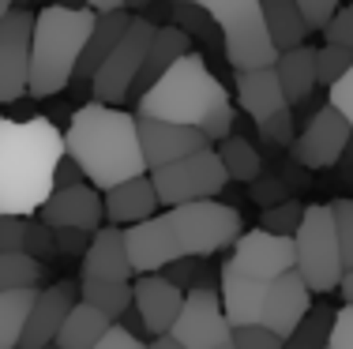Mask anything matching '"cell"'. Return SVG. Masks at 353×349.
<instances>
[{
    "instance_id": "7bdbcfd3",
    "label": "cell",
    "mask_w": 353,
    "mask_h": 349,
    "mask_svg": "<svg viewBox=\"0 0 353 349\" xmlns=\"http://www.w3.org/2000/svg\"><path fill=\"white\" fill-rule=\"evenodd\" d=\"M327 349H353V304L334 308V323H331Z\"/></svg>"
},
{
    "instance_id": "b9f144b4",
    "label": "cell",
    "mask_w": 353,
    "mask_h": 349,
    "mask_svg": "<svg viewBox=\"0 0 353 349\" xmlns=\"http://www.w3.org/2000/svg\"><path fill=\"white\" fill-rule=\"evenodd\" d=\"M23 237H27V218L0 214V255H23Z\"/></svg>"
},
{
    "instance_id": "8d00e7d4",
    "label": "cell",
    "mask_w": 353,
    "mask_h": 349,
    "mask_svg": "<svg viewBox=\"0 0 353 349\" xmlns=\"http://www.w3.org/2000/svg\"><path fill=\"white\" fill-rule=\"evenodd\" d=\"M23 255H30L34 263H46L57 255V233L46 222H27V237H23Z\"/></svg>"
},
{
    "instance_id": "2e32d148",
    "label": "cell",
    "mask_w": 353,
    "mask_h": 349,
    "mask_svg": "<svg viewBox=\"0 0 353 349\" xmlns=\"http://www.w3.org/2000/svg\"><path fill=\"white\" fill-rule=\"evenodd\" d=\"M139 120V147H143V162H147V173H158L165 165L181 162L188 154L207 151V136L196 128H181V124H165V120H147V116H136Z\"/></svg>"
},
{
    "instance_id": "ba28073f",
    "label": "cell",
    "mask_w": 353,
    "mask_h": 349,
    "mask_svg": "<svg viewBox=\"0 0 353 349\" xmlns=\"http://www.w3.org/2000/svg\"><path fill=\"white\" fill-rule=\"evenodd\" d=\"M150 184L158 192V203L173 211V207H184V203L218 199V192L230 184V173H225V165H222L214 147H207V151L188 154L181 162L165 165V169L150 173Z\"/></svg>"
},
{
    "instance_id": "7402d4cb",
    "label": "cell",
    "mask_w": 353,
    "mask_h": 349,
    "mask_svg": "<svg viewBox=\"0 0 353 349\" xmlns=\"http://www.w3.org/2000/svg\"><path fill=\"white\" fill-rule=\"evenodd\" d=\"M188 53H196V49H192V38L184 34V30H176L173 23L158 27L154 38H150L147 61H143V68H139V76H136V87H132L128 102H139V98L147 94V90L154 87V83L162 79L165 72H170L173 64L181 61V56H188Z\"/></svg>"
},
{
    "instance_id": "60d3db41",
    "label": "cell",
    "mask_w": 353,
    "mask_h": 349,
    "mask_svg": "<svg viewBox=\"0 0 353 349\" xmlns=\"http://www.w3.org/2000/svg\"><path fill=\"white\" fill-rule=\"evenodd\" d=\"M327 105H331V109L353 128V64H350L346 76H342L331 90H327Z\"/></svg>"
},
{
    "instance_id": "d590c367",
    "label": "cell",
    "mask_w": 353,
    "mask_h": 349,
    "mask_svg": "<svg viewBox=\"0 0 353 349\" xmlns=\"http://www.w3.org/2000/svg\"><path fill=\"white\" fill-rule=\"evenodd\" d=\"M301 218H305V207L293 203V199H285V203L271 207V211H263V229L274 233V237H297Z\"/></svg>"
},
{
    "instance_id": "3957f363",
    "label": "cell",
    "mask_w": 353,
    "mask_h": 349,
    "mask_svg": "<svg viewBox=\"0 0 353 349\" xmlns=\"http://www.w3.org/2000/svg\"><path fill=\"white\" fill-rule=\"evenodd\" d=\"M136 116L196 128L207 136V143H222V139L233 136L230 90L214 79V72L207 68V61L199 53L181 56L136 102Z\"/></svg>"
},
{
    "instance_id": "91938a15",
    "label": "cell",
    "mask_w": 353,
    "mask_h": 349,
    "mask_svg": "<svg viewBox=\"0 0 353 349\" xmlns=\"http://www.w3.org/2000/svg\"><path fill=\"white\" fill-rule=\"evenodd\" d=\"M46 349H61V346H57V342H53V346H46Z\"/></svg>"
},
{
    "instance_id": "7dc6e473",
    "label": "cell",
    "mask_w": 353,
    "mask_h": 349,
    "mask_svg": "<svg viewBox=\"0 0 353 349\" xmlns=\"http://www.w3.org/2000/svg\"><path fill=\"white\" fill-rule=\"evenodd\" d=\"M57 233V252L61 255H87V248H90V237L94 233H83V229H53Z\"/></svg>"
},
{
    "instance_id": "c3c4849f",
    "label": "cell",
    "mask_w": 353,
    "mask_h": 349,
    "mask_svg": "<svg viewBox=\"0 0 353 349\" xmlns=\"http://www.w3.org/2000/svg\"><path fill=\"white\" fill-rule=\"evenodd\" d=\"M94 349H147V342H143V338H136V335H128L121 323H113V327L105 330V338H102Z\"/></svg>"
},
{
    "instance_id": "d4e9b609",
    "label": "cell",
    "mask_w": 353,
    "mask_h": 349,
    "mask_svg": "<svg viewBox=\"0 0 353 349\" xmlns=\"http://www.w3.org/2000/svg\"><path fill=\"white\" fill-rule=\"evenodd\" d=\"M128 23H132L128 12L98 15V19H94V30H90V41H87V49H83V56H79L75 79H79V83H90V79L98 76V68H102V64L109 61V53L121 45V38H124V30H128ZM75 79H72V83H75Z\"/></svg>"
},
{
    "instance_id": "5bb4252c",
    "label": "cell",
    "mask_w": 353,
    "mask_h": 349,
    "mask_svg": "<svg viewBox=\"0 0 353 349\" xmlns=\"http://www.w3.org/2000/svg\"><path fill=\"white\" fill-rule=\"evenodd\" d=\"M124 252L128 263L136 271V278L143 274H158L165 267H173L176 260H184L176 248V233L170 226V214H154V218L139 222V226L124 229Z\"/></svg>"
},
{
    "instance_id": "f5cc1de1",
    "label": "cell",
    "mask_w": 353,
    "mask_h": 349,
    "mask_svg": "<svg viewBox=\"0 0 353 349\" xmlns=\"http://www.w3.org/2000/svg\"><path fill=\"white\" fill-rule=\"evenodd\" d=\"M147 349H184V346H176L173 338L165 335V338H150V342H147Z\"/></svg>"
},
{
    "instance_id": "f35d334b",
    "label": "cell",
    "mask_w": 353,
    "mask_h": 349,
    "mask_svg": "<svg viewBox=\"0 0 353 349\" xmlns=\"http://www.w3.org/2000/svg\"><path fill=\"white\" fill-rule=\"evenodd\" d=\"M173 27L184 30V34H207L211 30V15L199 4H173Z\"/></svg>"
},
{
    "instance_id": "11a10c76",
    "label": "cell",
    "mask_w": 353,
    "mask_h": 349,
    "mask_svg": "<svg viewBox=\"0 0 353 349\" xmlns=\"http://www.w3.org/2000/svg\"><path fill=\"white\" fill-rule=\"evenodd\" d=\"M12 12H15V0H0V23H4Z\"/></svg>"
},
{
    "instance_id": "ac0fdd59",
    "label": "cell",
    "mask_w": 353,
    "mask_h": 349,
    "mask_svg": "<svg viewBox=\"0 0 353 349\" xmlns=\"http://www.w3.org/2000/svg\"><path fill=\"white\" fill-rule=\"evenodd\" d=\"M132 308L139 312L150 338H165L184 308V289H176L165 274H143L132 282Z\"/></svg>"
},
{
    "instance_id": "74e56055",
    "label": "cell",
    "mask_w": 353,
    "mask_h": 349,
    "mask_svg": "<svg viewBox=\"0 0 353 349\" xmlns=\"http://www.w3.org/2000/svg\"><path fill=\"white\" fill-rule=\"evenodd\" d=\"M256 128H259V136H263L267 143H274V147H293L297 143V131H293V109L274 113L271 120L256 124Z\"/></svg>"
},
{
    "instance_id": "5b68a950",
    "label": "cell",
    "mask_w": 353,
    "mask_h": 349,
    "mask_svg": "<svg viewBox=\"0 0 353 349\" xmlns=\"http://www.w3.org/2000/svg\"><path fill=\"white\" fill-rule=\"evenodd\" d=\"M211 23L222 34L225 61L233 64V72H259L274 68L279 49H274L271 34H267L263 4L259 0H199Z\"/></svg>"
},
{
    "instance_id": "7c38bea8",
    "label": "cell",
    "mask_w": 353,
    "mask_h": 349,
    "mask_svg": "<svg viewBox=\"0 0 353 349\" xmlns=\"http://www.w3.org/2000/svg\"><path fill=\"white\" fill-rule=\"evenodd\" d=\"M30 38L34 12H12L0 23V105H12L30 87Z\"/></svg>"
},
{
    "instance_id": "f546056e",
    "label": "cell",
    "mask_w": 353,
    "mask_h": 349,
    "mask_svg": "<svg viewBox=\"0 0 353 349\" xmlns=\"http://www.w3.org/2000/svg\"><path fill=\"white\" fill-rule=\"evenodd\" d=\"M79 301L117 323L132 308V282H83L79 278Z\"/></svg>"
},
{
    "instance_id": "ffe728a7",
    "label": "cell",
    "mask_w": 353,
    "mask_h": 349,
    "mask_svg": "<svg viewBox=\"0 0 353 349\" xmlns=\"http://www.w3.org/2000/svg\"><path fill=\"white\" fill-rule=\"evenodd\" d=\"M79 278L83 282H136V271H132L128 252H124V229L102 226L90 237Z\"/></svg>"
},
{
    "instance_id": "4dcf8cb0",
    "label": "cell",
    "mask_w": 353,
    "mask_h": 349,
    "mask_svg": "<svg viewBox=\"0 0 353 349\" xmlns=\"http://www.w3.org/2000/svg\"><path fill=\"white\" fill-rule=\"evenodd\" d=\"M218 158H222L230 180H245V184H256L263 177V162H259L256 147L248 143L245 136H230L218 143Z\"/></svg>"
},
{
    "instance_id": "8fae6325",
    "label": "cell",
    "mask_w": 353,
    "mask_h": 349,
    "mask_svg": "<svg viewBox=\"0 0 353 349\" xmlns=\"http://www.w3.org/2000/svg\"><path fill=\"white\" fill-rule=\"evenodd\" d=\"M230 267L252 282H274L282 274L297 271V248L293 237H274L267 229H252L233 244Z\"/></svg>"
},
{
    "instance_id": "681fc988",
    "label": "cell",
    "mask_w": 353,
    "mask_h": 349,
    "mask_svg": "<svg viewBox=\"0 0 353 349\" xmlns=\"http://www.w3.org/2000/svg\"><path fill=\"white\" fill-rule=\"evenodd\" d=\"M87 184V177H83V169L72 162L68 154L61 158V165H57V177H53V192H64V188H79Z\"/></svg>"
},
{
    "instance_id": "f907efd6",
    "label": "cell",
    "mask_w": 353,
    "mask_h": 349,
    "mask_svg": "<svg viewBox=\"0 0 353 349\" xmlns=\"http://www.w3.org/2000/svg\"><path fill=\"white\" fill-rule=\"evenodd\" d=\"M83 4L90 8L94 15H109V12H124V4L121 0H83Z\"/></svg>"
},
{
    "instance_id": "bcb514c9",
    "label": "cell",
    "mask_w": 353,
    "mask_h": 349,
    "mask_svg": "<svg viewBox=\"0 0 353 349\" xmlns=\"http://www.w3.org/2000/svg\"><path fill=\"white\" fill-rule=\"evenodd\" d=\"M252 199H256L259 207H263V211H271V207H279V203H285V184L279 177H259L256 184H252Z\"/></svg>"
},
{
    "instance_id": "ee69618b",
    "label": "cell",
    "mask_w": 353,
    "mask_h": 349,
    "mask_svg": "<svg viewBox=\"0 0 353 349\" xmlns=\"http://www.w3.org/2000/svg\"><path fill=\"white\" fill-rule=\"evenodd\" d=\"M233 346L237 349H282V338H274L267 327H241L233 330Z\"/></svg>"
},
{
    "instance_id": "f1b7e54d",
    "label": "cell",
    "mask_w": 353,
    "mask_h": 349,
    "mask_svg": "<svg viewBox=\"0 0 353 349\" xmlns=\"http://www.w3.org/2000/svg\"><path fill=\"white\" fill-rule=\"evenodd\" d=\"M38 301V289H15V293H0V349H19L27 315Z\"/></svg>"
},
{
    "instance_id": "9a60e30c",
    "label": "cell",
    "mask_w": 353,
    "mask_h": 349,
    "mask_svg": "<svg viewBox=\"0 0 353 349\" xmlns=\"http://www.w3.org/2000/svg\"><path fill=\"white\" fill-rule=\"evenodd\" d=\"M312 293H308L305 278L297 271L282 274V278L267 282V293H263V308H259V327H267L274 338H290L301 323L308 319L312 312Z\"/></svg>"
},
{
    "instance_id": "816d5d0a",
    "label": "cell",
    "mask_w": 353,
    "mask_h": 349,
    "mask_svg": "<svg viewBox=\"0 0 353 349\" xmlns=\"http://www.w3.org/2000/svg\"><path fill=\"white\" fill-rule=\"evenodd\" d=\"M339 293L346 297V304H353V271L342 274V286H339Z\"/></svg>"
},
{
    "instance_id": "4316f807",
    "label": "cell",
    "mask_w": 353,
    "mask_h": 349,
    "mask_svg": "<svg viewBox=\"0 0 353 349\" xmlns=\"http://www.w3.org/2000/svg\"><path fill=\"white\" fill-rule=\"evenodd\" d=\"M263 4V19H267V34H271L274 49L279 53H290V49L305 45V38L312 34L301 15L297 0H259Z\"/></svg>"
},
{
    "instance_id": "e0dca14e",
    "label": "cell",
    "mask_w": 353,
    "mask_h": 349,
    "mask_svg": "<svg viewBox=\"0 0 353 349\" xmlns=\"http://www.w3.org/2000/svg\"><path fill=\"white\" fill-rule=\"evenodd\" d=\"M75 297H79V282H57V286L38 289V301L27 315V327H23L19 349H46L57 342L68 312L75 308Z\"/></svg>"
},
{
    "instance_id": "d6a6232c",
    "label": "cell",
    "mask_w": 353,
    "mask_h": 349,
    "mask_svg": "<svg viewBox=\"0 0 353 349\" xmlns=\"http://www.w3.org/2000/svg\"><path fill=\"white\" fill-rule=\"evenodd\" d=\"M41 282V263L30 255H0V293H15V289H38Z\"/></svg>"
},
{
    "instance_id": "7a4b0ae2",
    "label": "cell",
    "mask_w": 353,
    "mask_h": 349,
    "mask_svg": "<svg viewBox=\"0 0 353 349\" xmlns=\"http://www.w3.org/2000/svg\"><path fill=\"white\" fill-rule=\"evenodd\" d=\"M64 154L79 165L87 184L98 192H109L147 173L136 113L98 102H87L72 113V124L64 131Z\"/></svg>"
},
{
    "instance_id": "30bf717a",
    "label": "cell",
    "mask_w": 353,
    "mask_h": 349,
    "mask_svg": "<svg viewBox=\"0 0 353 349\" xmlns=\"http://www.w3.org/2000/svg\"><path fill=\"white\" fill-rule=\"evenodd\" d=\"M170 338L184 349H222L233 342V327L225 323L222 297L214 289H192L184 293V308L176 315Z\"/></svg>"
},
{
    "instance_id": "836d02e7",
    "label": "cell",
    "mask_w": 353,
    "mask_h": 349,
    "mask_svg": "<svg viewBox=\"0 0 353 349\" xmlns=\"http://www.w3.org/2000/svg\"><path fill=\"white\" fill-rule=\"evenodd\" d=\"M353 64V49H342V45H319L316 49V83L331 90L334 83L350 72Z\"/></svg>"
},
{
    "instance_id": "ab89813d",
    "label": "cell",
    "mask_w": 353,
    "mask_h": 349,
    "mask_svg": "<svg viewBox=\"0 0 353 349\" xmlns=\"http://www.w3.org/2000/svg\"><path fill=\"white\" fill-rule=\"evenodd\" d=\"M323 38H327V45L353 49V4L339 8V12L331 15V23L323 27Z\"/></svg>"
},
{
    "instance_id": "e575fe53",
    "label": "cell",
    "mask_w": 353,
    "mask_h": 349,
    "mask_svg": "<svg viewBox=\"0 0 353 349\" xmlns=\"http://www.w3.org/2000/svg\"><path fill=\"white\" fill-rule=\"evenodd\" d=\"M331 218H334V237H339L342 267L353 271V199H334Z\"/></svg>"
},
{
    "instance_id": "9c48e42d",
    "label": "cell",
    "mask_w": 353,
    "mask_h": 349,
    "mask_svg": "<svg viewBox=\"0 0 353 349\" xmlns=\"http://www.w3.org/2000/svg\"><path fill=\"white\" fill-rule=\"evenodd\" d=\"M154 30H158L154 23H147L143 15H132L121 45L109 53V61L98 68V76L90 79V102L113 105V109H121V102H128L132 87H136V76H139L143 61H147V49H150Z\"/></svg>"
},
{
    "instance_id": "6da1fadb",
    "label": "cell",
    "mask_w": 353,
    "mask_h": 349,
    "mask_svg": "<svg viewBox=\"0 0 353 349\" xmlns=\"http://www.w3.org/2000/svg\"><path fill=\"white\" fill-rule=\"evenodd\" d=\"M64 158V131L53 120L0 116V214L27 218L53 195V177Z\"/></svg>"
},
{
    "instance_id": "94428289",
    "label": "cell",
    "mask_w": 353,
    "mask_h": 349,
    "mask_svg": "<svg viewBox=\"0 0 353 349\" xmlns=\"http://www.w3.org/2000/svg\"><path fill=\"white\" fill-rule=\"evenodd\" d=\"M222 349H237V346H233V342H230V346H222Z\"/></svg>"
},
{
    "instance_id": "cb8c5ba5",
    "label": "cell",
    "mask_w": 353,
    "mask_h": 349,
    "mask_svg": "<svg viewBox=\"0 0 353 349\" xmlns=\"http://www.w3.org/2000/svg\"><path fill=\"white\" fill-rule=\"evenodd\" d=\"M237 76V105L245 109L256 124L271 120L274 113L290 109L282 87H279V76L274 68H259V72H233Z\"/></svg>"
},
{
    "instance_id": "db71d44e",
    "label": "cell",
    "mask_w": 353,
    "mask_h": 349,
    "mask_svg": "<svg viewBox=\"0 0 353 349\" xmlns=\"http://www.w3.org/2000/svg\"><path fill=\"white\" fill-rule=\"evenodd\" d=\"M121 4H124V12H139L143 15L150 4H154V0H121Z\"/></svg>"
},
{
    "instance_id": "44dd1931",
    "label": "cell",
    "mask_w": 353,
    "mask_h": 349,
    "mask_svg": "<svg viewBox=\"0 0 353 349\" xmlns=\"http://www.w3.org/2000/svg\"><path fill=\"white\" fill-rule=\"evenodd\" d=\"M102 207H105V222L113 229H128V226H139V222L154 218L158 214V192L150 184V173H143L136 180H124V184L109 188L102 195Z\"/></svg>"
},
{
    "instance_id": "8992f818",
    "label": "cell",
    "mask_w": 353,
    "mask_h": 349,
    "mask_svg": "<svg viewBox=\"0 0 353 349\" xmlns=\"http://www.w3.org/2000/svg\"><path fill=\"white\" fill-rule=\"evenodd\" d=\"M170 226L176 233V248L184 260H211L222 248H233L245 237V218L237 207L218 203V199H203V203H184L173 207Z\"/></svg>"
},
{
    "instance_id": "52a82bcc",
    "label": "cell",
    "mask_w": 353,
    "mask_h": 349,
    "mask_svg": "<svg viewBox=\"0 0 353 349\" xmlns=\"http://www.w3.org/2000/svg\"><path fill=\"white\" fill-rule=\"evenodd\" d=\"M297 248V274L305 278L308 293H334L342 286V252H339V237H334V218H331V203H312L305 207V218L297 226L293 237Z\"/></svg>"
},
{
    "instance_id": "1f68e13d",
    "label": "cell",
    "mask_w": 353,
    "mask_h": 349,
    "mask_svg": "<svg viewBox=\"0 0 353 349\" xmlns=\"http://www.w3.org/2000/svg\"><path fill=\"white\" fill-rule=\"evenodd\" d=\"M331 323H334V308H312L308 319L282 342V349H327Z\"/></svg>"
},
{
    "instance_id": "603a6c76",
    "label": "cell",
    "mask_w": 353,
    "mask_h": 349,
    "mask_svg": "<svg viewBox=\"0 0 353 349\" xmlns=\"http://www.w3.org/2000/svg\"><path fill=\"white\" fill-rule=\"evenodd\" d=\"M263 293H267V282H252L245 274H237L225 263L222 267V312H225V323L233 330L241 327H256L259 323V308H263Z\"/></svg>"
},
{
    "instance_id": "680465c9",
    "label": "cell",
    "mask_w": 353,
    "mask_h": 349,
    "mask_svg": "<svg viewBox=\"0 0 353 349\" xmlns=\"http://www.w3.org/2000/svg\"><path fill=\"white\" fill-rule=\"evenodd\" d=\"M170 4H199V0H170Z\"/></svg>"
},
{
    "instance_id": "d6986e66",
    "label": "cell",
    "mask_w": 353,
    "mask_h": 349,
    "mask_svg": "<svg viewBox=\"0 0 353 349\" xmlns=\"http://www.w3.org/2000/svg\"><path fill=\"white\" fill-rule=\"evenodd\" d=\"M38 222H46L49 229H83V233H98L105 222V207L98 188L79 184V188H64L46 199V207L38 211Z\"/></svg>"
},
{
    "instance_id": "83f0119b",
    "label": "cell",
    "mask_w": 353,
    "mask_h": 349,
    "mask_svg": "<svg viewBox=\"0 0 353 349\" xmlns=\"http://www.w3.org/2000/svg\"><path fill=\"white\" fill-rule=\"evenodd\" d=\"M109 327H113L109 315H102L98 308H90V304L79 301L68 312V319H64L61 335H57V346H61V349H94L105 338Z\"/></svg>"
},
{
    "instance_id": "484cf974",
    "label": "cell",
    "mask_w": 353,
    "mask_h": 349,
    "mask_svg": "<svg viewBox=\"0 0 353 349\" xmlns=\"http://www.w3.org/2000/svg\"><path fill=\"white\" fill-rule=\"evenodd\" d=\"M274 76H279V87H282L285 102H290V109L301 102H308L312 90L319 87L316 83V45H297V49H290V53H279Z\"/></svg>"
},
{
    "instance_id": "f6af8a7d",
    "label": "cell",
    "mask_w": 353,
    "mask_h": 349,
    "mask_svg": "<svg viewBox=\"0 0 353 349\" xmlns=\"http://www.w3.org/2000/svg\"><path fill=\"white\" fill-rule=\"evenodd\" d=\"M301 15H305L308 30H323L331 23V15L339 12V0H297Z\"/></svg>"
},
{
    "instance_id": "6f0895ef",
    "label": "cell",
    "mask_w": 353,
    "mask_h": 349,
    "mask_svg": "<svg viewBox=\"0 0 353 349\" xmlns=\"http://www.w3.org/2000/svg\"><path fill=\"white\" fill-rule=\"evenodd\" d=\"M34 4H38V0H15V12H30Z\"/></svg>"
},
{
    "instance_id": "4fadbf2b",
    "label": "cell",
    "mask_w": 353,
    "mask_h": 349,
    "mask_svg": "<svg viewBox=\"0 0 353 349\" xmlns=\"http://www.w3.org/2000/svg\"><path fill=\"white\" fill-rule=\"evenodd\" d=\"M350 139H353V128L331 109V105H323V109L305 124V131L297 136V143H293L290 151H293V162H301L305 169H331V165L342 162Z\"/></svg>"
},
{
    "instance_id": "277c9868",
    "label": "cell",
    "mask_w": 353,
    "mask_h": 349,
    "mask_svg": "<svg viewBox=\"0 0 353 349\" xmlns=\"http://www.w3.org/2000/svg\"><path fill=\"white\" fill-rule=\"evenodd\" d=\"M98 15L90 8H57L46 4L34 12L30 38V98H53L75 79L79 56L90 41Z\"/></svg>"
},
{
    "instance_id": "9f6ffc18",
    "label": "cell",
    "mask_w": 353,
    "mask_h": 349,
    "mask_svg": "<svg viewBox=\"0 0 353 349\" xmlns=\"http://www.w3.org/2000/svg\"><path fill=\"white\" fill-rule=\"evenodd\" d=\"M53 4H57V8H87L83 0H53Z\"/></svg>"
}]
</instances>
